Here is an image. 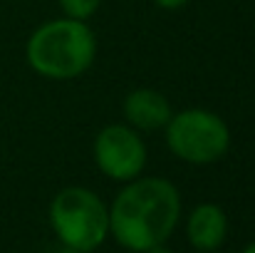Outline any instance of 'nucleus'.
<instances>
[{
  "label": "nucleus",
  "instance_id": "obj_5",
  "mask_svg": "<svg viewBox=\"0 0 255 253\" xmlns=\"http://www.w3.org/2000/svg\"><path fill=\"white\" fill-rule=\"evenodd\" d=\"M92 159L102 176L117 184H127L144 174L149 149L141 132L127 122H114L97 132L92 142Z\"/></svg>",
  "mask_w": 255,
  "mask_h": 253
},
{
  "label": "nucleus",
  "instance_id": "obj_6",
  "mask_svg": "<svg viewBox=\"0 0 255 253\" xmlns=\"http://www.w3.org/2000/svg\"><path fill=\"white\" fill-rule=\"evenodd\" d=\"M171 114H173V107H171L169 97L164 92L154 89V87H136L122 102L124 122L129 127H134L136 132H141V134L164 132Z\"/></svg>",
  "mask_w": 255,
  "mask_h": 253
},
{
  "label": "nucleus",
  "instance_id": "obj_4",
  "mask_svg": "<svg viewBox=\"0 0 255 253\" xmlns=\"http://www.w3.org/2000/svg\"><path fill=\"white\" fill-rule=\"evenodd\" d=\"M169 152L183 164L208 167L221 162L233 144L228 122L206 107H188L173 112L164 127Z\"/></svg>",
  "mask_w": 255,
  "mask_h": 253
},
{
  "label": "nucleus",
  "instance_id": "obj_13",
  "mask_svg": "<svg viewBox=\"0 0 255 253\" xmlns=\"http://www.w3.org/2000/svg\"><path fill=\"white\" fill-rule=\"evenodd\" d=\"M213 253H218V251H213Z\"/></svg>",
  "mask_w": 255,
  "mask_h": 253
},
{
  "label": "nucleus",
  "instance_id": "obj_7",
  "mask_svg": "<svg viewBox=\"0 0 255 253\" xmlns=\"http://www.w3.org/2000/svg\"><path fill=\"white\" fill-rule=\"evenodd\" d=\"M228 214L223 206L213 201H201L186 216V239L196 249V253L218 251L228 239Z\"/></svg>",
  "mask_w": 255,
  "mask_h": 253
},
{
  "label": "nucleus",
  "instance_id": "obj_2",
  "mask_svg": "<svg viewBox=\"0 0 255 253\" xmlns=\"http://www.w3.org/2000/svg\"><path fill=\"white\" fill-rule=\"evenodd\" d=\"M97 60V35L89 22L55 17L32 30L25 42L27 67L52 82L82 77Z\"/></svg>",
  "mask_w": 255,
  "mask_h": 253
},
{
  "label": "nucleus",
  "instance_id": "obj_9",
  "mask_svg": "<svg viewBox=\"0 0 255 253\" xmlns=\"http://www.w3.org/2000/svg\"><path fill=\"white\" fill-rule=\"evenodd\" d=\"M156 7H161V10H181V7H186L191 0H151Z\"/></svg>",
  "mask_w": 255,
  "mask_h": 253
},
{
  "label": "nucleus",
  "instance_id": "obj_10",
  "mask_svg": "<svg viewBox=\"0 0 255 253\" xmlns=\"http://www.w3.org/2000/svg\"><path fill=\"white\" fill-rule=\"evenodd\" d=\"M144 253H176V251H171L166 244H161V246H154V249H149V251H144Z\"/></svg>",
  "mask_w": 255,
  "mask_h": 253
},
{
  "label": "nucleus",
  "instance_id": "obj_1",
  "mask_svg": "<svg viewBox=\"0 0 255 253\" xmlns=\"http://www.w3.org/2000/svg\"><path fill=\"white\" fill-rule=\"evenodd\" d=\"M183 214L178 186L164 176L127 181L109 204V236L127 251L144 253L166 244Z\"/></svg>",
  "mask_w": 255,
  "mask_h": 253
},
{
  "label": "nucleus",
  "instance_id": "obj_8",
  "mask_svg": "<svg viewBox=\"0 0 255 253\" xmlns=\"http://www.w3.org/2000/svg\"><path fill=\"white\" fill-rule=\"evenodd\" d=\"M57 5H60V10H62L65 17L89 22V20L97 15L102 0H57Z\"/></svg>",
  "mask_w": 255,
  "mask_h": 253
},
{
  "label": "nucleus",
  "instance_id": "obj_12",
  "mask_svg": "<svg viewBox=\"0 0 255 253\" xmlns=\"http://www.w3.org/2000/svg\"><path fill=\"white\" fill-rule=\"evenodd\" d=\"M241 253H255V241H251V244H248V246H246Z\"/></svg>",
  "mask_w": 255,
  "mask_h": 253
},
{
  "label": "nucleus",
  "instance_id": "obj_3",
  "mask_svg": "<svg viewBox=\"0 0 255 253\" xmlns=\"http://www.w3.org/2000/svg\"><path fill=\"white\" fill-rule=\"evenodd\" d=\"M47 219L60 246L80 253L97 251L109 239V204L87 186L60 189L50 201Z\"/></svg>",
  "mask_w": 255,
  "mask_h": 253
},
{
  "label": "nucleus",
  "instance_id": "obj_11",
  "mask_svg": "<svg viewBox=\"0 0 255 253\" xmlns=\"http://www.w3.org/2000/svg\"><path fill=\"white\" fill-rule=\"evenodd\" d=\"M55 253H80V251H75V249H67V246H60Z\"/></svg>",
  "mask_w": 255,
  "mask_h": 253
}]
</instances>
